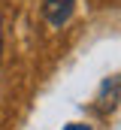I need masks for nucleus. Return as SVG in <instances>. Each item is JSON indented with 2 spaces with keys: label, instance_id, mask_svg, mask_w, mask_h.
<instances>
[{
  "label": "nucleus",
  "instance_id": "2",
  "mask_svg": "<svg viewBox=\"0 0 121 130\" xmlns=\"http://www.w3.org/2000/svg\"><path fill=\"white\" fill-rule=\"evenodd\" d=\"M64 130H91V127H88V124H67Z\"/></svg>",
  "mask_w": 121,
  "mask_h": 130
},
{
  "label": "nucleus",
  "instance_id": "1",
  "mask_svg": "<svg viewBox=\"0 0 121 130\" xmlns=\"http://www.w3.org/2000/svg\"><path fill=\"white\" fill-rule=\"evenodd\" d=\"M73 6L76 0H42V15L52 27H64L73 15Z\"/></svg>",
  "mask_w": 121,
  "mask_h": 130
}]
</instances>
